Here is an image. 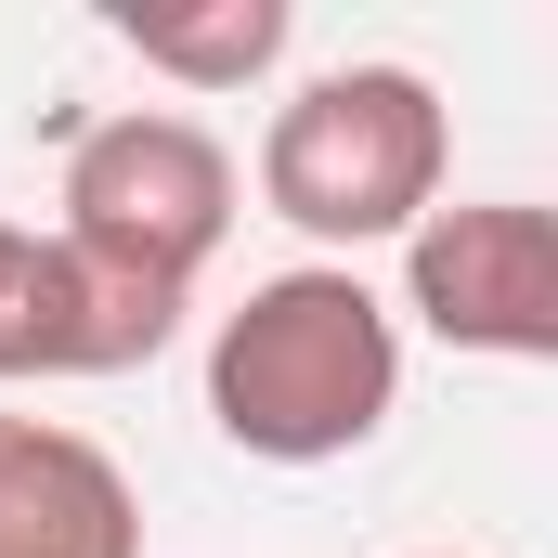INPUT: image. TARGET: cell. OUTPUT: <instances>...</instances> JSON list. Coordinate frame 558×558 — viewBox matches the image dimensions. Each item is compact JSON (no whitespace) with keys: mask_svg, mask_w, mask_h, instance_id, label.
I'll return each mask as SVG.
<instances>
[{"mask_svg":"<svg viewBox=\"0 0 558 558\" xmlns=\"http://www.w3.org/2000/svg\"><path fill=\"white\" fill-rule=\"evenodd\" d=\"M403 403V312L351 260L260 274L208 325V428L260 468H338Z\"/></svg>","mask_w":558,"mask_h":558,"instance_id":"6da1fadb","label":"cell"},{"mask_svg":"<svg viewBox=\"0 0 558 558\" xmlns=\"http://www.w3.org/2000/svg\"><path fill=\"white\" fill-rule=\"evenodd\" d=\"M454 118L416 65H325L260 131V208L312 247H403L441 208Z\"/></svg>","mask_w":558,"mask_h":558,"instance_id":"7a4b0ae2","label":"cell"},{"mask_svg":"<svg viewBox=\"0 0 558 558\" xmlns=\"http://www.w3.org/2000/svg\"><path fill=\"white\" fill-rule=\"evenodd\" d=\"M52 234H65L92 274L195 312V274H208L221 234H234V156H221V131H195V118H169V105H131V118H105V131L65 143Z\"/></svg>","mask_w":558,"mask_h":558,"instance_id":"3957f363","label":"cell"},{"mask_svg":"<svg viewBox=\"0 0 558 558\" xmlns=\"http://www.w3.org/2000/svg\"><path fill=\"white\" fill-rule=\"evenodd\" d=\"M403 312L441 351L558 364V221L533 195H468L403 234Z\"/></svg>","mask_w":558,"mask_h":558,"instance_id":"277c9868","label":"cell"},{"mask_svg":"<svg viewBox=\"0 0 558 558\" xmlns=\"http://www.w3.org/2000/svg\"><path fill=\"white\" fill-rule=\"evenodd\" d=\"M169 338H182L169 299L92 274L65 234H39V221L0 208V377H131Z\"/></svg>","mask_w":558,"mask_h":558,"instance_id":"5b68a950","label":"cell"},{"mask_svg":"<svg viewBox=\"0 0 558 558\" xmlns=\"http://www.w3.org/2000/svg\"><path fill=\"white\" fill-rule=\"evenodd\" d=\"M0 558H143L131 468L65 416H0Z\"/></svg>","mask_w":558,"mask_h":558,"instance_id":"8992f818","label":"cell"},{"mask_svg":"<svg viewBox=\"0 0 558 558\" xmlns=\"http://www.w3.org/2000/svg\"><path fill=\"white\" fill-rule=\"evenodd\" d=\"M105 26H118V52H143L182 92H247V78H274L286 39H299L286 0H118Z\"/></svg>","mask_w":558,"mask_h":558,"instance_id":"52a82bcc","label":"cell"}]
</instances>
